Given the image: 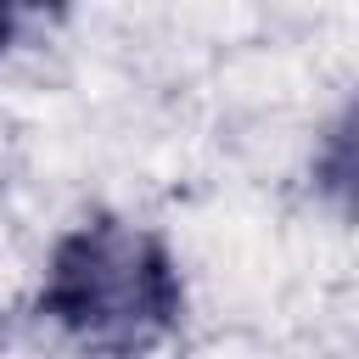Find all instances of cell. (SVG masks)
I'll use <instances>...</instances> for the list:
<instances>
[{
	"label": "cell",
	"mask_w": 359,
	"mask_h": 359,
	"mask_svg": "<svg viewBox=\"0 0 359 359\" xmlns=\"http://www.w3.org/2000/svg\"><path fill=\"white\" fill-rule=\"evenodd\" d=\"M34 314L73 359H151L185 331L191 292L157 224L95 208L50 241Z\"/></svg>",
	"instance_id": "1"
},
{
	"label": "cell",
	"mask_w": 359,
	"mask_h": 359,
	"mask_svg": "<svg viewBox=\"0 0 359 359\" xmlns=\"http://www.w3.org/2000/svg\"><path fill=\"white\" fill-rule=\"evenodd\" d=\"M73 11V0H0V62L34 39H45L50 28H62Z\"/></svg>",
	"instance_id": "2"
}]
</instances>
